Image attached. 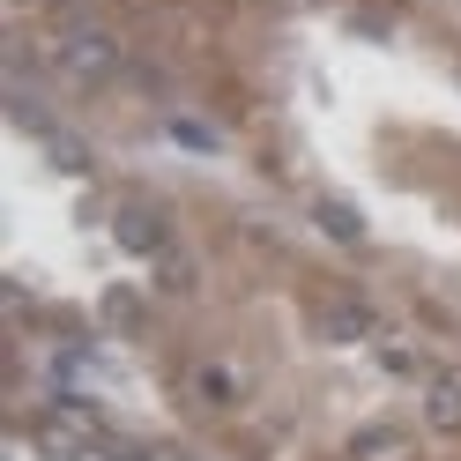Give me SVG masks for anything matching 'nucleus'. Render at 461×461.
Instances as JSON below:
<instances>
[{"mask_svg":"<svg viewBox=\"0 0 461 461\" xmlns=\"http://www.w3.org/2000/svg\"><path fill=\"white\" fill-rule=\"evenodd\" d=\"M38 134H45V149H52V157H60L68 171H90V149H82V141H75V134H60V127H38Z\"/></svg>","mask_w":461,"mask_h":461,"instance_id":"obj_6","label":"nucleus"},{"mask_svg":"<svg viewBox=\"0 0 461 461\" xmlns=\"http://www.w3.org/2000/svg\"><path fill=\"white\" fill-rule=\"evenodd\" d=\"M164 283H194V261H186V253H164Z\"/></svg>","mask_w":461,"mask_h":461,"instance_id":"obj_7","label":"nucleus"},{"mask_svg":"<svg viewBox=\"0 0 461 461\" xmlns=\"http://www.w3.org/2000/svg\"><path fill=\"white\" fill-rule=\"evenodd\" d=\"M431 424L461 431V387H454V380H431Z\"/></svg>","mask_w":461,"mask_h":461,"instance_id":"obj_5","label":"nucleus"},{"mask_svg":"<svg viewBox=\"0 0 461 461\" xmlns=\"http://www.w3.org/2000/svg\"><path fill=\"white\" fill-rule=\"evenodd\" d=\"M372 328H380V321H372L365 298H328L321 305V335H335V342H365Z\"/></svg>","mask_w":461,"mask_h":461,"instance_id":"obj_3","label":"nucleus"},{"mask_svg":"<svg viewBox=\"0 0 461 461\" xmlns=\"http://www.w3.org/2000/svg\"><path fill=\"white\" fill-rule=\"evenodd\" d=\"M312 223H321L328 239H342V246H357V239H365V223H357L350 201H312Z\"/></svg>","mask_w":461,"mask_h":461,"instance_id":"obj_4","label":"nucleus"},{"mask_svg":"<svg viewBox=\"0 0 461 461\" xmlns=\"http://www.w3.org/2000/svg\"><path fill=\"white\" fill-rule=\"evenodd\" d=\"M112 230H120L127 253H149V261H164V253H171V223L149 209V201H127V209L112 216Z\"/></svg>","mask_w":461,"mask_h":461,"instance_id":"obj_2","label":"nucleus"},{"mask_svg":"<svg viewBox=\"0 0 461 461\" xmlns=\"http://www.w3.org/2000/svg\"><path fill=\"white\" fill-rule=\"evenodd\" d=\"M52 68L75 75V82H104L112 68H120V45H112L104 31H68L60 45H52Z\"/></svg>","mask_w":461,"mask_h":461,"instance_id":"obj_1","label":"nucleus"}]
</instances>
